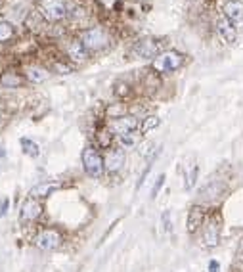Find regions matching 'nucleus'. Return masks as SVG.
I'll return each instance as SVG.
<instances>
[{
  "mask_svg": "<svg viewBox=\"0 0 243 272\" xmlns=\"http://www.w3.org/2000/svg\"><path fill=\"white\" fill-rule=\"evenodd\" d=\"M216 31H218V35L222 37V41L224 43H228V44H232V43H235V29H233V25L226 18L224 20H218L216 22Z\"/></svg>",
  "mask_w": 243,
  "mask_h": 272,
  "instance_id": "obj_11",
  "label": "nucleus"
},
{
  "mask_svg": "<svg viewBox=\"0 0 243 272\" xmlns=\"http://www.w3.org/2000/svg\"><path fill=\"white\" fill-rule=\"evenodd\" d=\"M60 188L58 182H46V184H41V186H35L31 190V197H39V196H50L52 192H56Z\"/></svg>",
  "mask_w": 243,
  "mask_h": 272,
  "instance_id": "obj_15",
  "label": "nucleus"
},
{
  "mask_svg": "<svg viewBox=\"0 0 243 272\" xmlns=\"http://www.w3.org/2000/svg\"><path fill=\"white\" fill-rule=\"evenodd\" d=\"M209 272H220V262L218 261H209Z\"/></svg>",
  "mask_w": 243,
  "mask_h": 272,
  "instance_id": "obj_26",
  "label": "nucleus"
},
{
  "mask_svg": "<svg viewBox=\"0 0 243 272\" xmlns=\"http://www.w3.org/2000/svg\"><path fill=\"white\" fill-rule=\"evenodd\" d=\"M197 173H199V169L197 167H191V171L188 173V176H186V190H191L193 186H195V182H197Z\"/></svg>",
  "mask_w": 243,
  "mask_h": 272,
  "instance_id": "obj_21",
  "label": "nucleus"
},
{
  "mask_svg": "<svg viewBox=\"0 0 243 272\" xmlns=\"http://www.w3.org/2000/svg\"><path fill=\"white\" fill-rule=\"evenodd\" d=\"M104 163H106V171L107 173H117L123 163H125V152L123 150H109L104 157Z\"/></svg>",
  "mask_w": 243,
  "mask_h": 272,
  "instance_id": "obj_9",
  "label": "nucleus"
},
{
  "mask_svg": "<svg viewBox=\"0 0 243 272\" xmlns=\"http://www.w3.org/2000/svg\"><path fill=\"white\" fill-rule=\"evenodd\" d=\"M165 184V174H159L157 176V182L153 184V188H151V197H157L159 190H161V186Z\"/></svg>",
  "mask_w": 243,
  "mask_h": 272,
  "instance_id": "obj_24",
  "label": "nucleus"
},
{
  "mask_svg": "<svg viewBox=\"0 0 243 272\" xmlns=\"http://www.w3.org/2000/svg\"><path fill=\"white\" fill-rule=\"evenodd\" d=\"M136 127H138V121L136 117H132V115H121V117L111 121V131L115 132L117 136L130 134V132L136 131Z\"/></svg>",
  "mask_w": 243,
  "mask_h": 272,
  "instance_id": "obj_6",
  "label": "nucleus"
},
{
  "mask_svg": "<svg viewBox=\"0 0 243 272\" xmlns=\"http://www.w3.org/2000/svg\"><path fill=\"white\" fill-rule=\"evenodd\" d=\"M27 77L33 83H41V81L48 79V71L43 69V67H31V69H27Z\"/></svg>",
  "mask_w": 243,
  "mask_h": 272,
  "instance_id": "obj_18",
  "label": "nucleus"
},
{
  "mask_svg": "<svg viewBox=\"0 0 243 272\" xmlns=\"http://www.w3.org/2000/svg\"><path fill=\"white\" fill-rule=\"evenodd\" d=\"M161 50H163V44L159 43L157 39H142L132 46V52L138 58H146V60L157 58L159 54H163Z\"/></svg>",
  "mask_w": 243,
  "mask_h": 272,
  "instance_id": "obj_5",
  "label": "nucleus"
},
{
  "mask_svg": "<svg viewBox=\"0 0 243 272\" xmlns=\"http://www.w3.org/2000/svg\"><path fill=\"white\" fill-rule=\"evenodd\" d=\"M81 43L85 44V48L88 52H98V50L106 48L109 44V37H107L104 29L92 27V29H86L85 33L81 35Z\"/></svg>",
  "mask_w": 243,
  "mask_h": 272,
  "instance_id": "obj_2",
  "label": "nucleus"
},
{
  "mask_svg": "<svg viewBox=\"0 0 243 272\" xmlns=\"http://www.w3.org/2000/svg\"><path fill=\"white\" fill-rule=\"evenodd\" d=\"M182 64H184V56L180 54V52L170 50V52L159 54L157 58L153 60V69L159 71V73H172V71H176Z\"/></svg>",
  "mask_w": 243,
  "mask_h": 272,
  "instance_id": "obj_3",
  "label": "nucleus"
},
{
  "mask_svg": "<svg viewBox=\"0 0 243 272\" xmlns=\"http://www.w3.org/2000/svg\"><path fill=\"white\" fill-rule=\"evenodd\" d=\"M22 83H23V77L16 75V73H4V75L0 77V85H2V87L18 88V87H22Z\"/></svg>",
  "mask_w": 243,
  "mask_h": 272,
  "instance_id": "obj_16",
  "label": "nucleus"
},
{
  "mask_svg": "<svg viewBox=\"0 0 243 272\" xmlns=\"http://www.w3.org/2000/svg\"><path fill=\"white\" fill-rule=\"evenodd\" d=\"M12 35H14V25L8 22H0V43L8 41Z\"/></svg>",
  "mask_w": 243,
  "mask_h": 272,
  "instance_id": "obj_20",
  "label": "nucleus"
},
{
  "mask_svg": "<svg viewBox=\"0 0 243 272\" xmlns=\"http://www.w3.org/2000/svg\"><path fill=\"white\" fill-rule=\"evenodd\" d=\"M218 238H220V234H218V224H216L214 220H211V222L207 224V228H205V234H203L205 245H207V247L218 245Z\"/></svg>",
  "mask_w": 243,
  "mask_h": 272,
  "instance_id": "obj_14",
  "label": "nucleus"
},
{
  "mask_svg": "<svg viewBox=\"0 0 243 272\" xmlns=\"http://www.w3.org/2000/svg\"><path fill=\"white\" fill-rule=\"evenodd\" d=\"M67 54L71 56V60L75 62H85L88 58V50L85 48V44L81 41H73V43L67 46Z\"/></svg>",
  "mask_w": 243,
  "mask_h": 272,
  "instance_id": "obj_13",
  "label": "nucleus"
},
{
  "mask_svg": "<svg viewBox=\"0 0 243 272\" xmlns=\"http://www.w3.org/2000/svg\"><path fill=\"white\" fill-rule=\"evenodd\" d=\"M22 150H23V153H27L29 157H39V155H41L39 144L33 142L31 138H22Z\"/></svg>",
  "mask_w": 243,
  "mask_h": 272,
  "instance_id": "obj_17",
  "label": "nucleus"
},
{
  "mask_svg": "<svg viewBox=\"0 0 243 272\" xmlns=\"http://www.w3.org/2000/svg\"><path fill=\"white\" fill-rule=\"evenodd\" d=\"M159 123H161V119H159L157 115H148L146 119L142 121V125H140V131H142V134H146V132L153 131V129H157Z\"/></svg>",
  "mask_w": 243,
  "mask_h": 272,
  "instance_id": "obj_19",
  "label": "nucleus"
},
{
  "mask_svg": "<svg viewBox=\"0 0 243 272\" xmlns=\"http://www.w3.org/2000/svg\"><path fill=\"white\" fill-rule=\"evenodd\" d=\"M41 14L48 22H60L67 16V6L64 0H41Z\"/></svg>",
  "mask_w": 243,
  "mask_h": 272,
  "instance_id": "obj_4",
  "label": "nucleus"
},
{
  "mask_svg": "<svg viewBox=\"0 0 243 272\" xmlns=\"http://www.w3.org/2000/svg\"><path fill=\"white\" fill-rule=\"evenodd\" d=\"M8 207H10V197H4V199L0 201V218L8 213Z\"/></svg>",
  "mask_w": 243,
  "mask_h": 272,
  "instance_id": "obj_25",
  "label": "nucleus"
},
{
  "mask_svg": "<svg viewBox=\"0 0 243 272\" xmlns=\"http://www.w3.org/2000/svg\"><path fill=\"white\" fill-rule=\"evenodd\" d=\"M161 220H163V230H165L167 234H169V232H172V222H170V213H169V211H165V213H163Z\"/></svg>",
  "mask_w": 243,
  "mask_h": 272,
  "instance_id": "obj_23",
  "label": "nucleus"
},
{
  "mask_svg": "<svg viewBox=\"0 0 243 272\" xmlns=\"http://www.w3.org/2000/svg\"><path fill=\"white\" fill-rule=\"evenodd\" d=\"M224 18L232 25H237V23L243 20V2L241 0H230L224 4Z\"/></svg>",
  "mask_w": 243,
  "mask_h": 272,
  "instance_id": "obj_8",
  "label": "nucleus"
},
{
  "mask_svg": "<svg viewBox=\"0 0 243 272\" xmlns=\"http://www.w3.org/2000/svg\"><path fill=\"white\" fill-rule=\"evenodd\" d=\"M83 167H85V173L90 178H100L104 171H106V163L102 159V155L98 153V150L94 148H85L83 152Z\"/></svg>",
  "mask_w": 243,
  "mask_h": 272,
  "instance_id": "obj_1",
  "label": "nucleus"
},
{
  "mask_svg": "<svg viewBox=\"0 0 243 272\" xmlns=\"http://www.w3.org/2000/svg\"><path fill=\"white\" fill-rule=\"evenodd\" d=\"M56 69H60V73H69V67H65V66H62V64H56Z\"/></svg>",
  "mask_w": 243,
  "mask_h": 272,
  "instance_id": "obj_27",
  "label": "nucleus"
},
{
  "mask_svg": "<svg viewBox=\"0 0 243 272\" xmlns=\"http://www.w3.org/2000/svg\"><path fill=\"white\" fill-rule=\"evenodd\" d=\"M203 209L199 205H193L190 209V213H188V232L190 234H195L197 230H199L201 222H203Z\"/></svg>",
  "mask_w": 243,
  "mask_h": 272,
  "instance_id": "obj_12",
  "label": "nucleus"
},
{
  "mask_svg": "<svg viewBox=\"0 0 243 272\" xmlns=\"http://www.w3.org/2000/svg\"><path fill=\"white\" fill-rule=\"evenodd\" d=\"M62 243V236L56 230H44L37 236V245L43 251H54L60 247Z\"/></svg>",
  "mask_w": 243,
  "mask_h": 272,
  "instance_id": "obj_7",
  "label": "nucleus"
},
{
  "mask_svg": "<svg viewBox=\"0 0 243 272\" xmlns=\"http://www.w3.org/2000/svg\"><path fill=\"white\" fill-rule=\"evenodd\" d=\"M119 142H121V146H125V148H130V146H134L138 142V136L134 132H130V134H125V136H119Z\"/></svg>",
  "mask_w": 243,
  "mask_h": 272,
  "instance_id": "obj_22",
  "label": "nucleus"
},
{
  "mask_svg": "<svg viewBox=\"0 0 243 272\" xmlns=\"http://www.w3.org/2000/svg\"><path fill=\"white\" fill-rule=\"evenodd\" d=\"M43 213V205L35 199V197H29L22 203V218L23 220H35V218L41 217Z\"/></svg>",
  "mask_w": 243,
  "mask_h": 272,
  "instance_id": "obj_10",
  "label": "nucleus"
}]
</instances>
